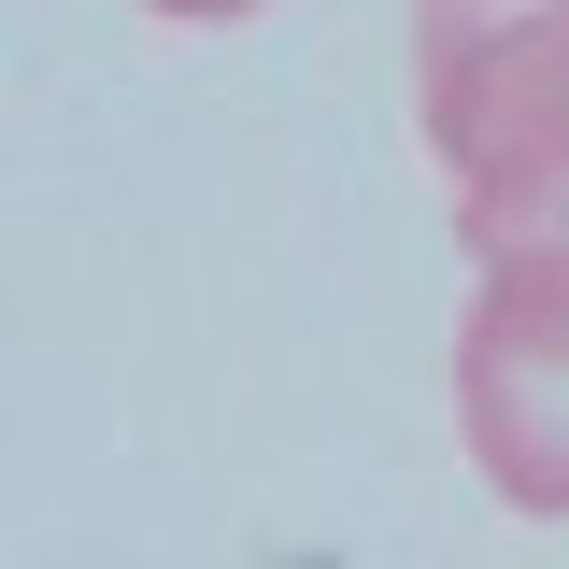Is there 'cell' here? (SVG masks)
Returning <instances> with one entry per match:
<instances>
[{
    "label": "cell",
    "mask_w": 569,
    "mask_h": 569,
    "mask_svg": "<svg viewBox=\"0 0 569 569\" xmlns=\"http://www.w3.org/2000/svg\"><path fill=\"white\" fill-rule=\"evenodd\" d=\"M456 427L512 512L569 527V242H498L456 328Z\"/></svg>",
    "instance_id": "obj_1"
},
{
    "label": "cell",
    "mask_w": 569,
    "mask_h": 569,
    "mask_svg": "<svg viewBox=\"0 0 569 569\" xmlns=\"http://www.w3.org/2000/svg\"><path fill=\"white\" fill-rule=\"evenodd\" d=\"M569 0H413V86H441V71L498 58V43H527V29H556Z\"/></svg>",
    "instance_id": "obj_3"
},
{
    "label": "cell",
    "mask_w": 569,
    "mask_h": 569,
    "mask_svg": "<svg viewBox=\"0 0 569 569\" xmlns=\"http://www.w3.org/2000/svg\"><path fill=\"white\" fill-rule=\"evenodd\" d=\"M142 14H171V29H228V14H257V0H142Z\"/></svg>",
    "instance_id": "obj_4"
},
{
    "label": "cell",
    "mask_w": 569,
    "mask_h": 569,
    "mask_svg": "<svg viewBox=\"0 0 569 569\" xmlns=\"http://www.w3.org/2000/svg\"><path fill=\"white\" fill-rule=\"evenodd\" d=\"M413 100H427V157L456 171L470 257L569 242V14L470 58V71H441V86H413Z\"/></svg>",
    "instance_id": "obj_2"
}]
</instances>
